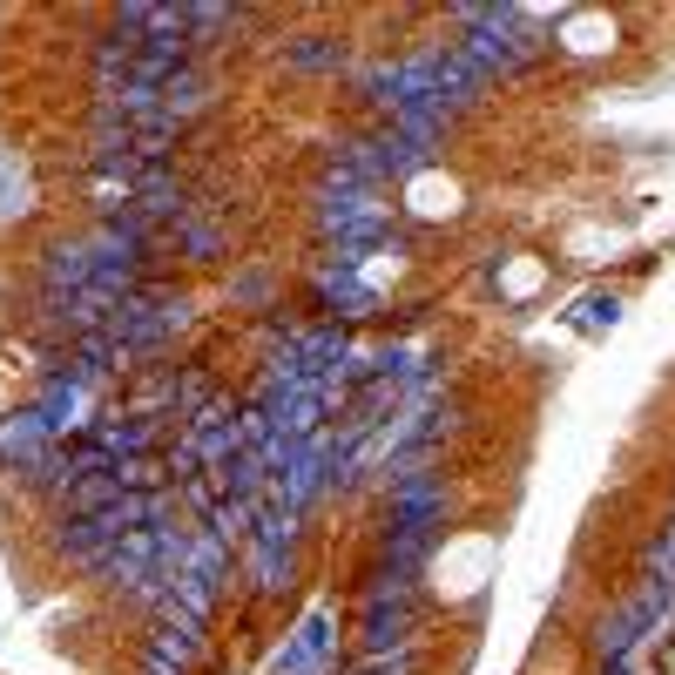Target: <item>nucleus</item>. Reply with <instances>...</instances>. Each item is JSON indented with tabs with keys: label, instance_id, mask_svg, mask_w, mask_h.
<instances>
[{
	"label": "nucleus",
	"instance_id": "f257e3e1",
	"mask_svg": "<svg viewBox=\"0 0 675 675\" xmlns=\"http://www.w3.org/2000/svg\"><path fill=\"white\" fill-rule=\"evenodd\" d=\"M561 41L575 47V55H608V47L621 41V27H615V14H567Z\"/></svg>",
	"mask_w": 675,
	"mask_h": 675
},
{
	"label": "nucleus",
	"instance_id": "f03ea898",
	"mask_svg": "<svg viewBox=\"0 0 675 675\" xmlns=\"http://www.w3.org/2000/svg\"><path fill=\"white\" fill-rule=\"evenodd\" d=\"M412 210L419 216H453L459 210V183L453 176H419L412 183Z\"/></svg>",
	"mask_w": 675,
	"mask_h": 675
}]
</instances>
